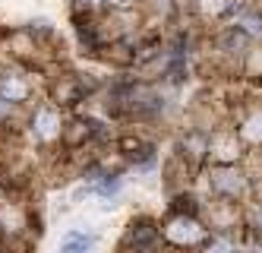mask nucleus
Listing matches in <instances>:
<instances>
[{"label":"nucleus","instance_id":"nucleus-5","mask_svg":"<svg viewBox=\"0 0 262 253\" xmlns=\"http://www.w3.org/2000/svg\"><path fill=\"white\" fill-rule=\"evenodd\" d=\"M92 244H95V241H92L89 235H79V231H73V235H67L63 241H60V250L63 253H85V250H92Z\"/></svg>","mask_w":262,"mask_h":253},{"label":"nucleus","instance_id":"nucleus-6","mask_svg":"<svg viewBox=\"0 0 262 253\" xmlns=\"http://www.w3.org/2000/svg\"><path fill=\"white\" fill-rule=\"evenodd\" d=\"M152 241H155V231H148V228H142L139 235H136V231H133V244H136V247H148V244H152Z\"/></svg>","mask_w":262,"mask_h":253},{"label":"nucleus","instance_id":"nucleus-2","mask_svg":"<svg viewBox=\"0 0 262 253\" xmlns=\"http://www.w3.org/2000/svg\"><path fill=\"white\" fill-rule=\"evenodd\" d=\"M212 187L218 190V193H240L243 190V178H240V171H231V168H218L215 174H212Z\"/></svg>","mask_w":262,"mask_h":253},{"label":"nucleus","instance_id":"nucleus-8","mask_svg":"<svg viewBox=\"0 0 262 253\" xmlns=\"http://www.w3.org/2000/svg\"><path fill=\"white\" fill-rule=\"evenodd\" d=\"M111 4H114V7H129L133 0H111Z\"/></svg>","mask_w":262,"mask_h":253},{"label":"nucleus","instance_id":"nucleus-7","mask_svg":"<svg viewBox=\"0 0 262 253\" xmlns=\"http://www.w3.org/2000/svg\"><path fill=\"white\" fill-rule=\"evenodd\" d=\"M202 13H221L224 7H228V0H199Z\"/></svg>","mask_w":262,"mask_h":253},{"label":"nucleus","instance_id":"nucleus-9","mask_svg":"<svg viewBox=\"0 0 262 253\" xmlns=\"http://www.w3.org/2000/svg\"><path fill=\"white\" fill-rule=\"evenodd\" d=\"M85 4H98V0H85Z\"/></svg>","mask_w":262,"mask_h":253},{"label":"nucleus","instance_id":"nucleus-3","mask_svg":"<svg viewBox=\"0 0 262 253\" xmlns=\"http://www.w3.org/2000/svg\"><path fill=\"white\" fill-rule=\"evenodd\" d=\"M35 133H38L41 140H54V136L60 133V118L51 108L38 111V118H35Z\"/></svg>","mask_w":262,"mask_h":253},{"label":"nucleus","instance_id":"nucleus-1","mask_svg":"<svg viewBox=\"0 0 262 253\" xmlns=\"http://www.w3.org/2000/svg\"><path fill=\"white\" fill-rule=\"evenodd\" d=\"M167 238H171L174 244H193L202 238V228L193 222V219H177L167 225Z\"/></svg>","mask_w":262,"mask_h":253},{"label":"nucleus","instance_id":"nucleus-4","mask_svg":"<svg viewBox=\"0 0 262 253\" xmlns=\"http://www.w3.org/2000/svg\"><path fill=\"white\" fill-rule=\"evenodd\" d=\"M0 95H4L7 102H23L26 95H29V86L19 80V76L7 73V76H0Z\"/></svg>","mask_w":262,"mask_h":253}]
</instances>
